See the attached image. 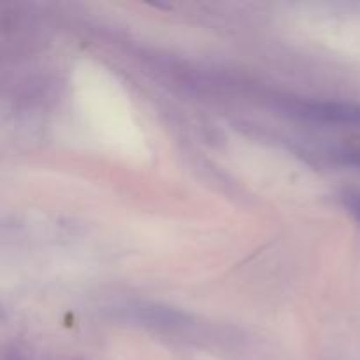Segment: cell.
<instances>
[{"label": "cell", "mask_w": 360, "mask_h": 360, "mask_svg": "<svg viewBox=\"0 0 360 360\" xmlns=\"http://www.w3.org/2000/svg\"><path fill=\"white\" fill-rule=\"evenodd\" d=\"M295 115L320 123L360 127V104L355 102H302L295 108Z\"/></svg>", "instance_id": "6da1fadb"}, {"label": "cell", "mask_w": 360, "mask_h": 360, "mask_svg": "<svg viewBox=\"0 0 360 360\" xmlns=\"http://www.w3.org/2000/svg\"><path fill=\"white\" fill-rule=\"evenodd\" d=\"M134 319L143 326L162 327V329H172V327L186 326L188 316L172 308H162V306H143L134 309Z\"/></svg>", "instance_id": "7a4b0ae2"}, {"label": "cell", "mask_w": 360, "mask_h": 360, "mask_svg": "<svg viewBox=\"0 0 360 360\" xmlns=\"http://www.w3.org/2000/svg\"><path fill=\"white\" fill-rule=\"evenodd\" d=\"M11 360H28V359L25 357V355H21V354H18V352H14L13 359H11Z\"/></svg>", "instance_id": "277c9868"}, {"label": "cell", "mask_w": 360, "mask_h": 360, "mask_svg": "<svg viewBox=\"0 0 360 360\" xmlns=\"http://www.w3.org/2000/svg\"><path fill=\"white\" fill-rule=\"evenodd\" d=\"M343 202L360 224V190H347L343 193Z\"/></svg>", "instance_id": "3957f363"}]
</instances>
